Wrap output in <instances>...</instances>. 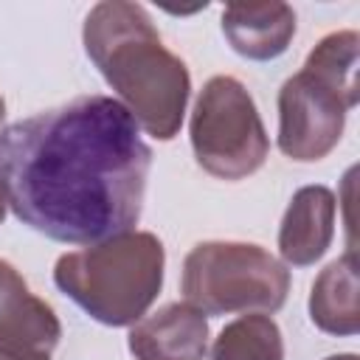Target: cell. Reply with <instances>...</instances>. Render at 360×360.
Returning <instances> with one entry per match:
<instances>
[{
	"label": "cell",
	"mask_w": 360,
	"mask_h": 360,
	"mask_svg": "<svg viewBox=\"0 0 360 360\" xmlns=\"http://www.w3.org/2000/svg\"><path fill=\"white\" fill-rule=\"evenodd\" d=\"M0 360H51V354H20V352H3L0 349Z\"/></svg>",
	"instance_id": "5bb4252c"
},
{
	"label": "cell",
	"mask_w": 360,
	"mask_h": 360,
	"mask_svg": "<svg viewBox=\"0 0 360 360\" xmlns=\"http://www.w3.org/2000/svg\"><path fill=\"white\" fill-rule=\"evenodd\" d=\"M323 360H360L354 352H340V354H329V357H323Z\"/></svg>",
	"instance_id": "2e32d148"
},
{
	"label": "cell",
	"mask_w": 360,
	"mask_h": 360,
	"mask_svg": "<svg viewBox=\"0 0 360 360\" xmlns=\"http://www.w3.org/2000/svg\"><path fill=\"white\" fill-rule=\"evenodd\" d=\"M211 360H284L278 323L264 312H248L222 326L211 346Z\"/></svg>",
	"instance_id": "7c38bea8"
},
{
	"label": "cell",
	"mask_w": 360,
	"mask_h": 360,
	"mask_svg": "<svg viewBox=\"0 0 360 360\" xmlns=\"http://www.w3.org/2000/svg\"><path fill=\"white\" fill-rule=\"evenodd\" d=\"M354 107L343 93L301 68L278 90V149L298 163L323 160L340 143L346 112Z\"/></svg>",
	"instance_id": "8992f818"
},
{
	"label": "cell",
	"mask_w": 360,
	"mask_h": 360,
	"mask_svg": "<svg viewBox=\"0 0 360 360\" xmlns=\"http://www.w3.org/2000/svg\"><path fill=\"white\" fill-rule=\"evenodd\" d=\"M166 250L152 231H124L82 250L62 253L53 284L104 326L138 323L163 287Z\"/></svg>",
	"instance_id": "3957f363"
},
{
	"label": "cell",
	"mask_w": 360,
	"mask_h": 360,
	"mask_svg": "<svg viewBox=\"0 0 360 360\" xmlns=\"http://www.w3.org/2000/svg\"><path fill=\"white\" fill-rule=\"evenodd\" d=\"M62 338L53 307L34 295L20 270L0 259V349L20 354H51Z\"/></svg>",
	"instance_id": "52a82bcc"
},
{
	"label": "cell",
	"mask_w": 360,
	"mask_h": 360,
	"mask_svg": "<svg viewBox=\"0 0 360 360\" xmlns=\"http://www.w3.org/2000/svg\"><path fill=\"white\" fill-rule=\"evenodd\" d=\"M309 321L335 338L360 332V276L354 250L329 262L309 290Z\"/></svg>",
	"instance_id": "8fae6325"
},
{
	"label": "cell",
	"mask_w": 360,
	"mask_h": 360,
	"mask_svg": "<svg viewBox=\"0 0 360 360\" xmlns=\"http://www.w3.org/2000/svg\"><path fill=\"white\" fill-rule=\"evenodd\" d=\"M357 56H360V37L357 31H332L307 53L304 70L343 93L352 104H357Z\"/></svg>",
	"instance_id": "4fadbf2b"
},
{
	"label": "cell",
	"mask_w": 360,
	"mask_h": 360,
	"mask_svg": "<svg viewBox=\"0 0 360 360\" xmlns=\"http://www.w3.org/2000/svg\"><path fill=\"white\" fill-rule=\"evenodd\" d=\"M180 290L202 315H270L287 304L290 270L262 245L211 239L186 253Z\"/></svg>",
	"instance_id": "277c9868"
},
{
	"label": "cell",
	"mask_w": 360,
	"mask_h": 360,
	"mask_svg": "<svg viewBox=\"0 0 360 360\" xmlns=\"http://www.w3.org/2000/svg\"><path fill=\"white\" fill-rule=\"evenodd\" d=\"M338 200L326 186H304L292 194L281 225H278V253L290 267L315 264L335 239Z\"/></svg>",
	"instance_id": "9c48e42d"
},
{
	"label": "cell",
	"mask_w": 360,
	"mask_h": 360,
	"mask_svg": "<svg viewBox=\"0 0 360 360\" xmlns=\"http://www.w3.org/2000/svg\"><path fill=\"white\" fill-rule=\"evenodd\" d=\"M295 11L287 3H228L222 8V34L228 45L250 59H278L295 37Z\"/></svg>",
	"instance_id": "30bf717a"
},
{
	"label": "cell",
	"mask_w": 360,
	"mask_h": 360,
	"mask_svg": "<svg viewBox=\"0 0 360 360\" xmlns=\"http://www.w3.org/2000/svg\"><path fill=\"white\" fill-rule=\"evenodd\" d=\"M194 160L219 180H245L270 155V138L248 87L233 76H211L191 110Z\"/></svg>",
	"instance_id": "5b68a950"
},
{
	"label": "cell",
	"mask_w": 360,
	"mask_h": 360,
	"mask_svg": "<svg viewBox=\"0 0 360 360\" xmlns=\"http://www.w3.org/2000/svg\"><path fill=\"white\" fill-rule=\"evenodd\" d=\"M6 211H8V200H6V191H3V186H0V225H3V219H6Z\"/></svg>",
	"instance_id": "9a60e30c"
},
{
	"label": "cell",
	"mask_w": 360,
	"mask_h": 360,
	"mask_svg": "<svg viewBox=\"0 0 360 360\" xmlns=\"http://www.w3.org/2000/svg\"><path fill=\"white\" fill-rule=\"evenodd\" d=\"M127 346L135 360H205L208 315L186 301H172L132 323Z\"/></svg>",
	"instance_id": "ba28073f"
},
{
	"label": "cell",
	"mask_w": 360,
	"mask_h": 360,
	"mask_svg": "<svg viewBox=\"0 0 360 360\" xmlns=\"http://www.w3.org/2000/svg\"><path fill=\"white\" fill-rule=\"evenodd\" d=\"M152 149L112 96H82L0 129V186L31 231L96 245L132 231L143 211Z\"/></svg>",
	"instance_id": "6da1fadb"
},
{
	"label": "cell",
	"mask_w": 360,
	"mask_h": 360,
	"mask_svg": "<svg viewBox=\"0 0 360 360\" xmlns=\"http://www.w3.org/2000/svg\"><path fill=\"white\" fill-rule=\"evenodd\" d=\"M82 42L135 124L155 141H172L186 115L191 76L163 45L149 11L127 0L96 3L84 17Z\"/></svg>",
	"instance_id": "7a4b0ae2"
},
{
	"label": "cell",
	"mask_w": 360,
	"mask_h": 360,
	"mask_svg": "<svg viewBox=\"0 0 360 360\" xmlns=\"http://www.w3.org/2000/svg\"><path fill=\"white\" fill-rule=\"evenodd\" d=\"M3 115H6V101H3V96H0V124H3Z\"/></svg>",
	"instance_id": "e0dca14e"
}]
</instances>
